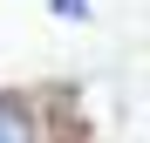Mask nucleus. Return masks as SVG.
I'll return each instance as SVG.
<instances>
[{"mask_svg": "<svg viewBox=\"0 0 150 143\" xmlns=\"http://www.w3.org/2000/svg\"><path fill=\"white\" fill-rule=\"evenodd\" d=\"M48 116H41V95L28 89H0V143H41Z\"/></svg>", "mask_w": 150, "mask_h": 143, "instance_id": "1", "label": "nucleus"}, {"mask_svg": "<svg viewBox=\"0 0 150 143\" xmlns=\"http://www.w3.org/2000/svg\"><path fill=\"white\" fill-rule=\"evenodd\" d=\"M48 14L55 20H89V0H48Z\"/></svg>", "mask_w": 150, "mask_h": 143, "instance_id": "2", "label": "nucleus"}]
</instances>
